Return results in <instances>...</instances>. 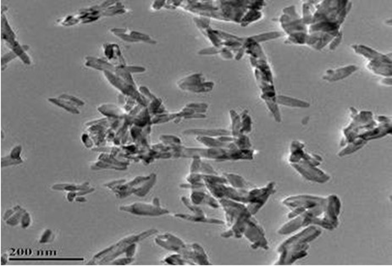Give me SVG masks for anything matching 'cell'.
Wrapping results in <instances>:
<instances>
[{
    "label": "cell",
    "mask_w": 392,
    "mask_h": 266,
    "mask_svg": "<svg viewBox=\"0 0 392 266\" xmlns=\"http://www.w3.org/2000/svg\"><path fill=\"white\" fill-rule=\"evenodd\" d=\"M54 238H55V235L53 233L52 231L51 230H46L43 236H42L40 243H50V242H52L54 240Z\"/></svg>",
    "instance_id": "21"
},
{
    "label": "cell",
    "mask_w": 392,
    "mask_h": 266,
    "mask_svg": "<svg viewBox=\"0 0 392 266\" xmlns=\"http://www.w3.org/2000/svg\"><path fill=\"white\" fill-rule=\"evenodd\" d=\"M357 69H358V67L354 65L346 67L337 68L336 69H328L323 75L322 79L325 81H330V82L339 81V80L346 78L349 75H351L352 73L357 71Z\"/></svg>",
    "instance_id": "10"
},
{
    "label": "cell",
    "mask_w": 392,
    "mask_h": 266,
    "mask_svg": "<svg viewBox=\"0 0 392 266\" xmlns=\"http://www.w3.org/2000/svg\"><path fill=\"white\" fill-rule=\"evenodd\" d=\"M154 233H157L156 230H150L147 232L141 233L139 235H134L131 237H125L119 243L113 244V246L110 247L109 249H105L104 251L99 253L96 256H94L93 261H91L89 265L94 261H99V264H104L105 262L112 261L117 256H119L121 254L125 253L127 257H132L134 253L136 251V244L135 242H139L143 240L146 237H149Z\"/></svg>",
    "instance_id": "3"
},
{
    "label": "cell",
    "mask_w": 392,
    "mask_h": 266,
    "mask_svg": "<svg viewBox=\"0 0 392 266\" xmlns=\"http://www.w3.org/2000/svg\"><path fill=\"white\" fill-rule=\"evenodd\" d=\"M191 200H192V203L195 204V205L204 203V204L211 206L214 208H220V206H221V204L216 201L215 199L210 197L209 195H207L206 194L201 193V192H192Z\"/></svg>",
    "instance_id": "12"
},
{
    "label": "cell",
    "mask_w": 392,
    "mask_h": 266,
    "mask_svg": "<svg viewBox=\"0 0 392 266\" xmlns=\"http://www.w3.org/2000/svg\"><path fill=\"white\" fill-rule=\"evenodd\" d=\"M4 220L6 224H8L9 226H17L20 224L23 228L28 227L32 221L29 214L19 206H16L15 208L6 212Z\"/></svg>",
    "instance_id": "8"
},
{
    "label": "cell",
    "mask_w": 392,
    "mask_h": 266,
    "mask_svg": "<svg viewBox=\"0 0 392 266\" xmlns=\"http://www.w3.org/2000/svg\"><path fill=\"white\" fill-rule=\"evenodd\" d=\"M224 176L226 177L227 182H229L231 184L232 188L241 189V188H247L248 186L247 182L240 176L233 174H225Z\"/></svg>",
    "instance_id": "16"
},
{
    "label": "cell",
    "mask_w": 392,
    "mask_h": 266,
    "mask_svg": "<svg viewBox=\"0 0 392 266\" xmlns=\"http://www.w3.org/2000/svg\"><path fill=\"white\" fill-rule=\"evenodd\" d=\"M241 134L248 133L252 130V119L248 116L247 111L242 112L241 115Z\"/></svg>",
    "instance_id": "18"
},
{
    "label": "cell",
    "mask_w": 392,
    "mask_h": 266,
    "mask_svg": "<svg viewBox=\"0 0 392 266\" xmlns=\"http://www.w3.org/2000/svg\"><path fill=\"white\" fill-rule=\"evenodd\" d=\"M202 77L201 74H196L189 76L187 78L178 82L179 87L183 90L187 91H192L195 93H207L213 89L214 87V82L212 81H205Z\"/></svg>",
    "instance_id": "7"
},
{
    "label": "cell",
    "mask_w": 392,
    "mask_h": 266,
    "mask_svg": "<svg viewBox=\"0 0 392 266\" xmlns=\"http://www.w3.org/2000/svg\"><path fill=\"white\" fill-rule=\"evenodd\" d=\"M9 261H82V259H15L11 258Z\"/></svg>",
    "instance_id": "19"
},
{
    "label": "cell",
    "mask_w": 392,
    "mask_h": 266,
    "mask_svg": "<svg viewBox=\"0 0 392 266\" xmlns=\"http://www.w3.org/2000/svg\"><path fill=\"white\" fill-rule=\"evenodd\" d=\"M351 48L354 50L355 53L362 55L364 58L368 59L369 61L390 60L391 59V57L388 58L387 55H382L380 52L372 50L369 47L363 46V45H353V46H351Z\"/></svg>",
    "instance_id": "11"
},
{
    "label": "cell",
    "mask_w": 392,
    "mask_h": 266,
    "mask_svg": "<svg viewBox=\"0 0 392 266\" xmlns=\"http://www.w3.org/2000/svg\"><path fill=\"white\" fill-rule=\"evenodd\" d=\"M367 69L375 75L385 77H392V59L390 60H374L369 61L366 66Z\"/></svg>",
    "instance_id": "9"
},
{
    "label": "cell",
    "mask_w": 392,
    "mask_h": 266,
    "mask_svg": "<svg viewBox=\"0 0 392 266\" xmlns=\"http://www.w3.org/2000/svg\"><path fill=\"white\" fill-rule=\"evenodd\" d=\"M326 200L327 198L316 197L311 195H298L283 200V204L292 209V211L288 214V218L292 219L296 215L303 213L306 209L321 204L326 202Z\"/></svg>",
    "instance_id": "5"
},
{
    "label": "cell",
    "mask_w": 392,
    "mask_h": 266,
    "mask_svg": "<svg viewBox=\"0 0 392 266\" xmlns=\"http://www.w3.org/2000/svg\"><path fill=\"white\" fill-rule=\"evenodd\" d=\"M230 116L232 119V131H231V135L234 137H237V136L241 135V116H238L237 114L235 113L234 110H230L229 111Z\"/></svg>",
    "instance_id": "17"
},
{
    "label": "cell",
    "mask_w": 392,
    "mask_h": 266,
    "mask_svg": "<svg viewBox=\"0 0 392 266\" xmlns=\"http://www.w3.org/2000/svg\"><path fill=\"white\" fill-rule=\"evenodd\" d=\"M321 232V229L310 226L298 234L290 237L280 246L278 251L280 257L276 265H290L297 260L306 257L308 255L309 243L316 239Z\"/></svg>",
    "instance_id": "2"
},
{
    "label": "cell",
    "mask_w": 392,
    "mask_h": 266,
    "mask_svg": "<svg viewBox=\"0 0 392 266\" xmlns=\"http://www.w3.org/2000/svg\"><path fill=\"white\" fill-rule=\"evenodd\" d=\"M154 204L136 202L131 205L120 206L119 209L122 211L129 212L137 215H149V216H159L162 214H168L166 208H161L157 199H154Z\"/></svg>",
    "instance_id": "6"
},
{
    "label": "cell",
    "mask_w": 392,
    "mask_h": 266,
    "mask_svg": "<svg viewBox=\"0 0 392 266\" xmlns=\"http://www.w3.org/2000/svg\"><path fill=\"white\" fill-rule=\"evenodd\" d=\"M276 101H277V104L285 105V106H288V107H310V104L308 103V102L302 101V100H300V99H293V98H290V97H287V96H278V97H276Z\"/></svg>",
    "instance_id": "13"
},
{
    "label": "cell",
    "mask_w": 392,
    "mask_h": 266,
    "mask_svg": "<svg viewBox=\"0 0 392 266\" xmlns=\"http://www.w3.org/2000/svg\"><path fill=\"white\" fill-rule=\"evenodd\" d=\"M174 216L186 219V220H192V221H195V222L211 223V224H220V225H223L224 223L223 220L209 219V218H207L205 216V214H195L193 215H189V214H175Z\"/></svg>",
    "instance_id": "14"
},
{
    "label": "cell",
    "mask_w": 392,
    "mask_h": 266,
    "mask_svg": "<svg viewBox=\"0 0 392 266\" xmlns=\"http://www.w3.org/2000/svg\"><path fill=\"white\" fill-rule=\"evenodd\" d=\"M366 143L367 142L363 141L362 139H356L354 141L347 143L346 148H343L342 150L338 153V156H346V155L353 153L354 152H356V151L358 150V149L363 148V146L366 144Z\"/></svg>",
    "instance_id": "15"
},
{
    "label": "cell",
    "mask_w": 392,
    "mask_h": 266,
    "mask_svg": "<svg viewBox=\"0 0 392 266\" xmlns=\"http://www.w3.org/2000/svg\"><path fill=\"white\" fill-rule=\"evenodd\" d=\"M342 40V32H340L337 34L336 37L331 41V44L329 45V50H335L336 49L337 47L339 46L340 42Z\"/></svg>",
    "instance_id": "20"
},
{
    "label": "cell",
    "mask_w": 392,
    "mask_h": 266,
    "mask_svg": "<svg viewBox=\"0 0 392 266\" xmlns=\"http://www.w3.org/2000/svg\"><path fill=\"white\" fill-rule=\"evenodd\" d=\"M304 144L294 141L290 145V165L298 173L308 181L325 183L331 179L327 174L316 168L321 163V158L315 154H308L303 151Z\"/></svg>",
    "instance_id": "1"
},
{
    "label": "cell",
    "mask_w": 392,
    "mask_h": 266,
    "mask_svg": "<svg viewBox=\"0 0 392 266\" xmlns=\"http://www.w3.org/2000/svg\"><path fill=\"white\" fill-rule=\"evenodd\" d=\"M351 116V124L344 130V138L340 142V147L346 146L349 142L358 138L363 133L376 128L379 123L373 119V114L369 111L357 112L354 108L350 109Z\"/></svg>",
    "instance_id": "4"
}]
</instances>
